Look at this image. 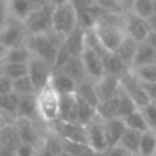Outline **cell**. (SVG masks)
Wrapping results in <instances>:
<instances>
[{
  "label": "cell",
  "instance_id": "1",
  "mask_svg": "<svg viewBox=\"0 0 156 156\" xmlns=\"http://www.w3.org/2000/svg\"><path fill=\"white\" fill-rule=\"evenodd\" d=\"M123 18L124 15H110L104 12L94 28L104 48L111 52H115L127 37Z\"/></svg>",
  "mask_w": 156,
  "mask_h": 156
},
{
  "label": "cell",
  "instance_id": "2",
  "mask_svg": "<svg viewBox=\"0 0 156 156\" xmlns=\"http://www.w3.org/2000/svg\"><path fill=\"white\" fill-rule=\"evenodd\" d=\"M65 38L60 34L50 30L44 34H34L28 37L27 46L34 56L40 57L54 68V63L58 52V49L63 44Z\"/></svg>",
  "mask_w": 156,
  "mask_h": 156
},
{
  "label": "cell",
  "instance_id": "3",
  "mask_svg": "<svg viewBox=\"0 0 156 156\" xmlns=\"http://www.w3.org/2000/svg\"><path fill=\"white\" fill-rule=\"evenodd\" d=\"M38 116L43 124L51 126L58 119L60 113V95L49 83L37 93Z\"/></svg>",
  "mask_w": 156,
  "mask_h": 156
},
{
  "label": "cell",
  "instance_id": "4",
  "mask_svg": "<svg viewBox=\"0 0 156 156\" xmlns=\"http://www.w3.org/2000/svg\"><path fill=\"white\" fill-rule=\"evenodd\" d=\"M78 26L77 10L71 1L54 6L52 10V30L66 38Z\"/></svg>",
  "mask_w": 156,
  "mask_h": 156
},
{
  "label": "cell",
  "instance_id": "5",
  "mask_svg": "<svg viewBox=\"0 0 156 156\" xmlns=\"http://www.w3.org/2000/svg\"><path fill=\"white\" fill-rule=\"evenodd\" d=\"M28 37L29 33L27 32L24 23L11 16L0 28V43L7 49L26 46Z\"/></svg>",
  "mask_w": 156,
  "mask_h": 156
},
{
  "label": "cell",
  "instance_id": "6",
  "mask_svg": "<svg viewBox=\"0 0 156 156\" xmlns=\"http://www.w3.org/2000/svg\"><path fill=\"white\" fill-rule=\"evenodd\" d=\"M52 10L54 6L45 4L35 7L30 15L23 21L27 32L30 35L44 34L52 30Z\"/></svg>",
  "mask_w": 156,
  "mask_h": 156
},
{
  "label": "cell",
  "instance_id": "7",
  "mask_svg": "<svg viewBox=\"0 0 156 156\" xmlns=\"http://www.w3.org/2000/svg\"><path fill=\"white\" fill-rule=\"evenodd\" d=\"M15 123L20 134L21 143L30 144L40 150L48 127L40 121H32L27 118H17Z\"/></svg>",
  "mask_w": 156,
  "mask_h": 156
},
{
  "label": "cell",
  "instance_id": "8",
  "mask_svg": "<svg viewBox=\"0 0 156 156\" xmlns=\"http://www.w3.org/2000/svg\"><path fill=\"white\" fill-rule=\"evenodd\" d=\"M121 89L135 102V105L141 108L146 106L151 100L146 93L145 85L139 80V78L135 76V73L129 69L127 71L121 78Z\"/></svg>",
  "mask_w": 156,
  "mask_h": 156
},
{
  "label": "cell",
  "instance_id": "9",
  "mask_svg": "<svg viewBox=\"0 0 156 156\" xmlns=\"http://www.w3.org/2000/svg\"><path fill=\"white\" fill-rule=\"evenodd\" d=\"M27 67H28V77L30 78L33 85L35 87L37 93L50 83L54 68L48 62L33 55L28 61Z\"/></svg>",
  "mask_w": 156,
  "mask_h": 156
},
{
  "label": "cell",
  "instance_id": "10",
  "mask_svg": "<svg viewBox=\"0 0 156 156\" xmlns=\"http://www.w3.org/2000/svg\"><path fill=\"white\" fill-rule=\"evenodd\" d=\"M85 133H87V140L88 145L98 154L105 152L110 145L105 130V124L101 118L96 116L95 119H93L88 126H85Z\"/></svg>",
  "mask_w": 156,
  "mask_h": 156
},
{
  "label": "cell",
  "instance_id": "11",
  "mask_svg": "<svg viewBox=\"0 0 156 156\" xmlns=\"http://www.w3.org/2000/svg\"><path fill=\"white\" fill-rule=\"evenodd\" d=\"M123 24H124V29H126L127 35L130 37L136 43L146 41L149 34L151 33L147 20L141 18L130 11H127L124 13Z\"/></svg>",
  "mask_w": 156,
  "mask_h": 156
},
{
  "label": "cell",
  "instance_id": "12",
  "mask_svg": "<svg viewBox=\"0 0 156 156\" xmlns=\"http://www.w3.org/2000/svg\"><path fill=\"white\" fill-rule=\"evenodd\" d=\"M49 128L51 130H54L63 140L88 144L85 127L82 126V124H79V123L63 122V121L57 119L55 123H52L51 126H49Z\"/></svg>",
  "mask_w": 156,
  "mask_h": 156
},
{
  "label": "cell",
  "instance_id": "13",
  "mask_svg": "<svg viewBox=\"0 0 156 156\" xmlns=\"http://www.w3.org/2000/svg\"><path fill=\"white\" fill-rule=\"evenodd\" d=\"M80 58H82V62H83L87 77L91 82L98 80L99 78H101L105 74V69H104V65H102V58L94 50H91L88 46H85L83 52H82V55H80Z\"/></svg>",
  "mask_w": 156,
  "mask_h": 156
},
{
  "label": "cell",
  "instance_id": "14",
  "mask_svg": "<svg viewBox=\"0 0 156 156\" xmlns=\"http://www.w3.org/2000/svg\"><path fill=\"white\" fill-rule=\"evenodd\" d=\"M94 85H95V90L98 93L99 100L104 101V100L117 96L121 89V80H119V77L117 76L105 73L101 78L94 82Z\"/></svg>",
  "mask_w": 156,
  "mask_h": 156
},
{
  "label": "cell",
  "instance_id": "15",
  "mask_svg": "<svg viewBox=\"0 0 156 156\" xmlns=\"http://www.w3.org/2000/svg\"><path fill=\"white\" fill-rule=\"evenodd\" d=\"M58 119L63 122L78 123V99L76 94L60 96V113Z\"/></svg>",
  "mask_w": 156,
  "mask_h": 156
},
{
  "label": "cell",
  "instance_id": "16",
  "mask_svg": "<svg viewBox=\"0 0 156 156\" xmlns=\"http://www.w3.org/2000/svg\"><path fill=\"white\" fill-rule=\"evenodd\" d=\"M50 84L60 96L74 94L77 89V83L71 77L61 72L60 69H54L51 79H50Z\"/></svg>",
  "mask_w": 156,
  "mask_h": 156
},
{
  "label": "cell",
  "instance_id": "17",
  "mask_svg": "<svg viewBox=\"0 0 156 156\" xmlns=\"http://www.w3.org/2000/svg\"><path fill=\"white\" fill-rule=\"evenodd\" d=\"M104 11L99 7V5H94L90 7H85V9H80L77 10V18H78V24L84 29H93L96 27V24L99 23L101 16H102Z\"/></svg>",
  "mask_w": 156,
  "mask_h": 156
},
{
  "label": "cell",
  "instance_id": "18",
  "mask_svg": "<svg viewBox=\"0 0 156 156\" xmlns=\"http://www.w3.org/2000/svg\"><path fill=\"white\" fill-rule=\"evenodd\" d=\"M155 62H156V50L146 41L138 43L130 69L146 66V65H151Z\"/></svg>",
  "mask_w": 156,
  "mask_h": 156
},
{
  "label": "cell",
  "instance_id": "19",
  "mask_svg": "<svg viewBox=\"0 0 156 156\" xmlns=\"http://www.w3.org/2000/svg\"><path fill=\"white\" fill-rule=\"evenodd\" d=\"M17 107H18V95L13 91L0 95V113L5 123H11L17 119Z\"/></svg>",
  "mask_w": 156,
  "mask_h": 156
},
{
  "label": "cell",
  "instance_id": "20",
  "mask_svg": "<svg viewBox=\"0 0 156 156\" xmlns=\"http://www.w3.org/2000/svg\"><path fill=\"white\" fill-rule=\"evenodd\" d=\"M17 118H27L32 121H40L37 108V94L18 96Z\"/></svg>",
  "mask_w": 156,
  "mask_h": 156
},
{
  "label": "cell",
  "instance_id": "21",
  "mask_svg": "<svg viewBox=\"0 0 156 156\" xmlns=\"http://www.w3.org/2000/svg\"><path fill=\"white\" fill-rule=\"evenodd\" d=\"M60 71L71 77L77 84L88 79L80 56H71L68 61L60 68Z\"/></svg>",
  "mask_w": 156,
  "mask_h": 156
},
{
  "label": "cell",
  "instance_id": "22",
  "mask_svg": "<svg viewBox=\"0 0 156 156\" xmlns=\"http://www.w3.org/2000/svg\"><path fill=\"white\" fill-rule=\"evenodd\" d=\"M84 33L85 30L78 24L76 29L65 38V46L68 50L71 56H80L84 48H85V41H84Z\"/></svg>",
  "mask_w": 156,
  "mask_h": 156
},
{
  "label": "cell",
  "instance_id": "23",
  "mask_svg": "<svg viewBox=\"0 0 156 156\" xmlns=\"http://www.w3.org/2000/svg\"><path fill=\"white\" fill-rule=\"evenodd\" d=\"M104 124H105V130H106L108 145L110 146L117 145L119 143L122 135L124 134L126 129H127L123 118L116 117V118H112L108 121H104Z\"/></svg>",
  "mask_w": 156,
  "mask_h": 156
},
{
  "label": "cell",
  "instance_id": "24",
  "mask_svg": "<svg viewBox=\"0 0 156 156\" xmlns=\"http://www.w3.org/2000/svg\"><path fill=\"white\" fill-rule=\"evenodd\" d=\"M15 122L5 123L0 128V145L9 147L11 150H16L17 146L21 144L20 134H18V130H17Z\"/></svg>",
  "mask_w": 156,
  "mask_h": 156
},
{
  "label": "cell",
  "instance_id": "25",
  "mask_svg": "<svg viewBox=\"0 0 156 156\" xmlns=\"http://www.w3.org/2000/svg\"><path fill=\"white\" fill-rule=\"evenodd\" d=\"M102 65H104V69L105 73H110L117 77H122L127 71H129L130 68L128 66H126L123 63V61L115 54V52H106L102 57Z\"/></svg>",
  "mask_w": 156,
  "mask_h": 156
},
{
  "label": "cell",
  "instance_id": "26",
  "mask_svg": "<svg viewBox=\"0 0 156 156\" xmlns=\"http://www.w3.org/2000/svg\"><path fill=\"white\" fill-rule=\"evenodd\" d=\"M6 4L10 16L22 22L35 9V6L29 0H6Z\"/></svg>",
  "mask_w": 156,
  "mask_h": 156
},
{
  "label": "cell",
  "instance_id": "27",
  "mask_svg": "<svg viewBox=\"0 0 156 156\" xmlns=\"http://www.w3.org/2000/svg\"><path fill=\"white\" fill-rule=\"evenodd\" d=\"M78 99L85 101L87 104L94 106L96 108V106L99 105L100 100H99V96H98V93L95 90V85H94V82H91L90 79H87L84 82H80L77 84V89H76V93Z\"/></svg>",
  "mask_w": 156,
  "mask_h": 156
},
{
  "label": "cell",
  "instance_id": "28",
  "mask_svg": "<svg viewBox=\"0 0 156 156\" xmlns=\"http://www.w3.org/2000/svg\"><path fill=\"white\" fill-rule=\"evenodd\" d=\"M96 115L102 121H108V119H112V118L118 117V115H119L118 94L115 98H111V99L100 101L99 105L96 106Z\"/></svg>",
  "mask_w": 156,
  "mask_h": 156
},
{
  "label": "cell",
  "instance_id": "29",
  "mask_svg": "<svg viewBox=\"0 0 156 156\" xmlns=\"http://www.w3.org/2000/svg\"><path fill=\"white\" fill-rule=\"evenodd\" d=\"M136 45H138V43L135 40H133L130 37L127 35L126 39L122 41V44L115 51V54L129 68L132 67V62H133V57H134V54H135V50H136Z\"/></svg>",
  "mask_w": 156,
  "mask_h": 156
},
{
  "label": "cell",
  "instance_id": "30",
  "mask_svg": "<svg viewBox=\"0 0 156 156\" xmlns=\"http://www.w3.org/2000/svg\"><path fill=\"white\" fill-rule=\"evenodd\" d=\"M140 139H141V133L133 130V129H126L124 134L122 135L119 143L117 145L122 146L123 149H126L127 151H129L130 154L138 156L139 152V145H140Z\"/></svg>",
  "mask_w": 156,
  "mask_h": 156
},
{
  "label": "cell",
  "instance_id": "31",
  "mask_svg": "<svg viewBox=\"0 0 156 156\" xmlns=\"http://www.w3.org/2000/svg\"><path fill=\"white\" fill-rule=\"evenodd\" d=\"M156 154V132L146 130L141 133L138 156H155Z\"/></svg>",
  "mask_w": 156,
  "mask_h": 156
},
{
  "label": "cell",
  "instance_id": "32",
  "mask_svg": "<svg viewBox=\"0 0 156 156\" xmlns=\"http://www.w3.org/2000/svg\"><path fill=\"white\" fill-rule=\"evenodd\" d=\"M32 56L33 54L30 52L27 45L12 48V49H7L4 62L5 63H28Z\"/></svg>",
  "mask_w": 156,
  "mask_h": 156
},
{
  "label": "cell",
  "instance_id": "33",
  "mask_svg": "<svg viewBox=\"0 0 156 156\" xmlns=\"http://www.w3.org/2000/svg\"><path fill=\"white\" fill-rule=\"evenodd\" d=\"M123 121H124L126 127L128 129H133V130H136V132H140V133H144V132L149 130V126H147L146 119H145L144 115L141 113L140 108H138L133 113L124 117Z\"/></svg>",
  "mask_w": 156,
  "mask_h": 156
},
{
  "label": "cell",
  "instance_id": "34",
  "mask_svg": "<svg viewBox=\"0 0 156 156\" xmlns=\"http://www.w3.org/2000/svg\"><path fill=\"white\" fill-rule=\"evenodd\" d=\"M62 147L63 151L74 156H98V154L88 144L83 143H74L62 139Z\"/></svg>",
  "mask_w": 156,
  "mask_h": 156
},
{
  "label": "cell",
  "instance_id": "35",
  "mask_svg": "<svg viewBox=\"0 0 156 156\" xmlns=\"http://www.w3.org/2000/svg\"><path fill=\"white\" fill-rule=\"evenodd\" d=\"M12 91L18 96L35 95L37 94V89L33 85V83L28 76H24L22 78L12 80Z\"/></svg>",
  "mask_w": 156,
  "mask_h": 156
},
{
  "label": "cell",
  "instance_id": "36",
  "mask_svg": "<svg viewBox=\"0 0 156 156\" xmlns=\"http://www.w3.org/2000/svg\"><path fill=\"white\" fill-rule=\"evenodd\" d=\"M77 96V95H76ZM78 99V98H77ZM96 108L85 101L78 99V123L82 126H88L93 119L96 118Z\"/></svg>",
  "mask_w": 156,
  "mask_h": 156
},
{
  "label": "cell",
  "instance_id": "37",
  "mask_svg": "<svg viewBox=\"0 0 156 156\" xmlns=\"http://www.w3.org/2000/svg\"><path fill=\"white\" fill-rule=\"evenodd\" d=\"M2 74L11 80L28 76L27 63H5L2 62Z\"/></svg>",
  "mask_w": 156,
  "mask_h": 156
},
{
  "label": "cell",
  "instance_id": "38",
  "mask_svg": "<svg viewBox=\"0 0 156 156\" xmlns=\"http://www.w3.org/2000/svg\"><path fill=\"white\" fill-rule=\"evenodd\" d=\"M143 84L156 83V62L132 69Z\"/></svg>",
  "mask_w": 156,
  "mask_h": 156
},
{
  "label": "cell",
  "instance_id": "39",
  "mask_svg": "<svg viewBox=\"0 0 156 156\" xmlns=\"http://www.w3.org/2000/svg\"><path fill=\"white\" fill-rule=\"evenodd\" d=\"M130 12L145 20L150 18L154 15L152 0H133Z\"/></svg>",
  "mask_w": 156,
  "mask_h": 156
},
{
  "label": "cell",
  "instance_id": "40",
  "mask_svg": "<svg viewBox=\"0 0 156 156\" xmlns=\"http://www.w3.org/2000/svg\"><path fill=\"white\" fill-rule=\"evenodd\" d=\"M118 100H119V115H118V117H121V118L127 117L128 115L133 113L134 111H136L139 108L135 105V102L122 89H119V91H118Z\"/></svg>",
  "mask_w": 156,
  "mask_h": 156
},
{
  "label": "cell",
  "instance_id": "41",
  "mask_svg": "<svg viewBox=\"0 0 156 156\" xmlns=\"http://www.w3.org/2000/svg\"><path fill=\"white\" fill-rule=\"evenodd\" d=\"M140 111L146 119L149 129L156 132V101H150L146 106L141 107Z\"/></svg>",
  "mask_w": 156,
  "mask_h": 156
},
{
  "label": "cell",
  "instance_id": "42",
  "mask_svg": "<svg viewBox=\"0 0 156 156\" xmlns=\"http://www.w3.org/2000/svg\"><path fill=\"white\" fill-rule=\"evenodd\" d=\"M38 152H39V149L26 143H21L15 150L16 156H38Z\"/></svg>",
  "mask_w": 156,
  "mask_h": 156
},
{
  "label": "cell",
  "instance_id": "43",
  "mask_svg": "<svg viewBox=\"0 0 156 156\" xmlns=\"http://www.w3.org/2000/svg\"><path fill=\"white\" fill-rule=\"evenodd\" d=\"M99 156H135V155L130 154L119 145H115V146H110L105 152L100 154Z\"/></svg>",
  "mask_w": 156,
  "mask_h": 156
},
{
  "label": "cell",
  "instance_id": "44",
  "mask_svg": "<svg viewBox=\"0 0 156 156\" xmlns=\"http://www.w3.org/2000/svg\"><path fill=\"white\" fill-rule=\"evenodd\" d=\"M9 93H12V80L2 74L0 77V95H5Z\"/></svg>",
  "mask_w": 156,
  "mask_h": 156
},
{
  "label": "cell",
  "instance_id": "45",
  "mask_svg": "<svg viewBox=\"0 0 156 156\" xmlns=\"http://www.w3.org/2000/svg\"><path fill=\"white\" fill-rule=\"evenodd\" d=\"M9 17H10V13H9V10H7L6 1H0V28L9 20Z\"/></svg>",
  "mask_w": 156,
  "mask_h": 156
},
{
  "label": "cell",
  "instance_id": "46",
  "mask_svg": "<svg viewBox=\"0 0 156 156\" xmlns=\"http://www.w3.org/2000/svg\"><path fill=\"white\" fill-rule=\"evenodd\" d=\"M146 93L150 98L151 101H156V83H151V84H144Z\"/></svg>",
  "mask_w": 156,
  "mask_h": 156
},
{
  "label": "cell",
  "instance_id": "47",
  "mask_svg": "<svg viewBox=\"0 0 156 156\" xmlns=\"http://www.w3.org/2000/svg\"><path fill=\"white\" fill-rule=\"evenodd\" d=\"M0 156H16V154H15V150H11L9 147L0 145Z\"/></svg>",
  "mask_w": 156,
  "mask_h": 156
},
{
  "label": "cell",
  "instance_id": "48",
  "mask_svg": "<svg viewBox=\"0 0 156 156\" xmlns=\"http://www.w3.org/2000/svg\"><path fill=\"white\" fill-rule=\"evenodd\" d=\"M146 43H149L155 50H156V32H151L146 39Z\"/></svg>",
  "mask_w": 156,
  "mask_h": 156
},
{
  "label": "cell",
  "instance_id": "49",
  "mask_svg": "<svg viewBox=\"0 0 156 156\" xmlns=\"http://www.w3.org/2000/svg\"><path fill=\"white\" fill-rule=\"evenodd\" d=\"M147 23L150 26L151 32H156V15H152L150 18H147Z\"/></svg>",
  "mask_w": 156,
  "mask_h": 156
},
{
  "label": "cell",
  "instance_id": "50",
  "mask_svg": "<svg viewBox=\"0 0 156 156\" xmlns=\"http://www.w3.org/2000/svg\"><path fill=\"white\" fill-rule=\"evenodd\" d=\"M6 52H7V48L4 46V45L0 43V62H4L5 56H6Z\"/></svg>",
  "mask_w": 156,
  "mask_h": 156
},
{
  "label": "cell",
  "instance_id": "51",
  "mask_svg": "<svg viewBox=\"0 0 156 156\" xmlns=\"http://www.w3.org/2000/svg\"><path fill=\"white\" fill-rule=\"evenodd\" d=\"M71 0H48V2L52 6H58V5H62V4H66Z\"/></svg>",
  "mask_w": 156,
  "mask_h": 156
},
{
  "label": "cell",
  "instance_id": "52",
  "mask_svg": "<svg viewBox=\"0 0 156 156\" xmlns=\"http://www.w3.org/2000/svg\"><path fill=\"white\" fill-rule=\"evenodd\" d=\"M58 156H74V155H71V154H68V152H66V151H62Z\"/></svg>",
  "mask_w": 156,
  "mask_h": 156
},
{
  "label": "cell",
  "instance_id": "53",
  "mask_svg": "<svg viewBox=\"0 0 156 156\" xmlns=\"http://www.w3.org/2000/svg\"><path fill=\"white\" fill-rule=\"evenodd\" d=\"M152 7H154V15H156V0H152Z\"/></svg>",
  "mask_w": 156,
  "mask_h": 156
},
{
  "label": "cell",
  "instance_id": "54",
  "mask_svg": "<svg viewBox=\"0 0 156 156\" xmlns=\"http://www.w3.org/2000/svg\"><path fill=\"white\" fill-rule=\"evenodd\" d=\"M4 124H5V121H4V118H2V116H1V113H0V128H1Z\"/></svg>",
  "mask_w": 156,
  "mask_h": 156
},
{
  "label": "cell",
  "instance_id": "55",
  "mask_svg": "<svg viewBox=\"0 0 156 156\" xmlns=\"http://www.w3.org/2000/svg\"><path fill=\"white\" fill-rule=\"evenodd\" d=\"M2 76V62H0V77Z\"/></svg>",
  "mask_w": 156,
  "mask_h": 156
},
{
  "label": "cell",
  "instance_id": "56",
  "mask_svg": "<svg viewBox=\"0 0 156 156\" xmlns=\"http://www.w3.org/2000/svg\"><path fill=\"white\" fill-rule=\"evenodd\" d=\"M0 1H6V0H0Z\"/></svg>",
  "mask_w": 156,
  "mask_h": 156
},
{
  "label": "cell",
  "instance_id": "57",
  "mask_svg": "<svg viewBox=\"0 0 156 156\" xmlns=\"http://www.w3.org/2000/svg\"><path fill=\"white\" fill-rule=\"evenodd\" d=\"M155 156H156V154H155Z\"/></svg>",
  "mask_w": 156,
  "mask_h": 156
},
{
  "label": "cell",
  "instance_id": "58",
  "mask_svg": "<svg viewBox=\"0 0 156 156\" xmlns=\"http://www.w3.org/2000/svg\"><path fill=\"white\" fill-rule=\"evenodd\" d=\"M98 156H99V155H98Z\"/></svg>",
  "mask_w": 156,
  "mask_h": 156
}]
</instances>
